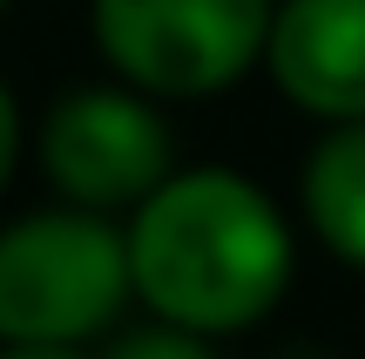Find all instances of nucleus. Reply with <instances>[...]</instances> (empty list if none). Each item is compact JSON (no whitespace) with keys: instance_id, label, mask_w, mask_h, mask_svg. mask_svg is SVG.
Returning <instances> with one entry per match:
<instances>
[{"instance_id":"8","label":"nucleus","mask_w":365,"mask_h":359,"mask_svg":"<svg viewBox=\"0 0 365 359\" xmlns=\"http://www.w3.org/2000/svg\"><path fill=\"white\" fill-rule=\"evenodd\" d=\"M14 163H21V108H14V89L0 81V190H7Z\"/></svg>"},{"instance_id":"9","label":"nucleus","mask_w":365,"mask_h":359,"mask_svg":"<svg viewBox=\"0 0 365 359\" xmlns=\"http://www.w3.org/2000/svg\"><path fill=\"white\" fill-rule=\"evenodd\" d=\"M0 359H95L88 346H7L0 339Z\"/></svg>"},{"instance_id":"3","label":"nucleus","mask_w":365,"mask_h":359,"mask_svg":"<svg viewBox=\"0 0 365 359\" xmlns=\"http://www.w3.org/2000/svg\"><path fill=\"white\" fill-rule=\"evenodd\" d=\"M271 7L277 0H88V27L115 81L156 102H196L257 68Z\"/></svg>"},{"instance_id":"4","label":"nucleus","mask_w":365,"mask_h":359,"mask_svg":"<svg viewBox=\"0 0 365 359\" xmlns=\"http://www.w3.org/2000/svg\"><path fill=\"white\" fill-rule=\"evenodd\" d=\"M41 170L81 211H135L176 170V136L156 95L129 81H88L48 108Z\"/></svg>"},{"instance_id":"10","label":"nucleus","mask_w":365,"mask_h":359,"mask_svg":"<svg viewBox=\"0 0 365 359\" xmlns=\"http://www.w3.org/2000/svg\"><path fill=\"white\" fill-rule=\"evenodd\" d=\"M0 14H7V0H0Z\"/></svg>"},{"instance_id":"2","label":"nucleus","mask_w":365,"mask_h":359,"mask_svg":"<svg viewBox=\"0 0 365 359\" xmlns=\"http://www.w3.org/2000/svg\"><path fill=\"white\" fill-rule=\"evenodd\" d=\"M129 244L108 211H34L0 231V339L88 346L129 305Z\"/></svg>"},{"instance_id":"5","label":"nucleus","mask_w":365,"mask_h":359,"mask_svg":"<svg viewBox=\"0 0 365 359\" xmlns=\"http://www.w3.org/2000/svg\"><path fill=\"white\" fill-rule=\"evenodd\" d=\"M257 61L291 108L365 122V0H277Z\"/></svg>"},{"instance_id":"6","label":"nucleus","mask_w":365,"mask_h":359,"mask_svg":"<svg viewBox=\"0 0 365 359\" xmlns=\"http://www.w3.org/2000/svg\"><path fill=\"white\" fill-rule=\"evenodd\" d=\"M304 224L339 265L365 271V122H325L298 176Z\"/></svg>"},{"instance_id":"1","label":"nucleus","mask_w":365,"mask_h":359,"mask_svg":"<svg viewBox=\"0 0 365 359\" xmlns=\"http://www.w3.org/2000/svg\"><path fill=\"white\" fill-rule=\"evenodd\" d=\"M129 292L182 333H250L284 298L298 244L264 183L244 170H170L129 211Z\"/></svg>"},{"instance_id":"7","label":"nucleus","mask_w":365,"mask_h":359,"mask_svg":"<svg viewBox=\"0 0 365 359\" xmlns=\"http://www.w3.org/2000/svg\"><path fill=\"white\" fill-rule=\"evenodd\" d=\"M108 359H217V353H210L203 333H182V325H163L156 319V325H143V333L115 339Z\"/></svg>"}]
</instances>
